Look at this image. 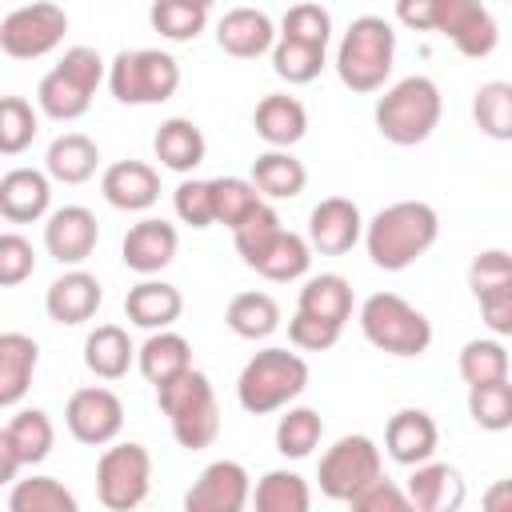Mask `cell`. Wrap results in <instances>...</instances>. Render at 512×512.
<instances>
[{
  "mask_svg": "<svg viewBox=\"0 0 512 512\" xmlns=\"http://www.w3.org/2000/svg\"><path fill=\"white\" fill-rule=\"evenodd\" d=\"M340 332H344L340 324L320 320V316H308V312H292V320H288V340L300 352H328L340 340Z\"/></svg>",
  "mask_w": 512,
  "mask_h": 512,
  "instance_id": "681fc988",
  "label": "cell"
},
{
  "mask_svg": "<svg viewBox=\"0 0 512 512\" xmlns=\"http://www.w3.org/2000/svg\"><path fill=\"white\" fill-rule=\"evenodd\" d=\"M364 236V216L356 208V200L348 196H324L312 212H308V248L320 256H344L360 244Z\"/></svg>",
  "mask_w": 512,
  "mask_h": 512,
  "instance_id": "2e32d148",
  "label": "cell"
},
{
  "mask_svg": "<svg viewBox=\"0 0 512 512\" xmlns=\"http://www.w3.org/2000/svg\"><path fill=\"white\" fill-rule=\"evenodd\" d=\"M376 476H384V460H380V448L372 436L364 432H348L340 436L324 456H320V492L328 500H340L348 504L364 484H372Z\"/></svg>",
  "mask_w": 512,
  "mask_h": 512,
  "instance_id": "30bf717a",
  "label": "cell"
},
{
  "mask_svg": "<svg viewBox=\"0 0 512 512\" xmlns=\"http://www.w3.org/2000/svg\"><path fill=\"white\" fill-rule=\"evenodd\" d=\"M500 284H512V256L504 248H484L480 256H472V264H468L472 296H480L488 288H500Z\"/></svg>",
  "mask_w": 512,
  "mask_h": 512,
  "instance_id": "f907efd6",
  "label": "cell"
},
{
  "mask_svg": "<svg viewBox=\"0 0 512 512\" xmlns=\"http://www.w3.org/2000/svg\"><path fill=\"white\" fill-rule=\"evenodd\" d=\"M68 32V12L52 0L20 4L0 20V52L12 60H40L60 48Z\"/></svg>",
  "mask_w": 512,
  "mask_h": 512,
  "instance_id": "8fae6325",
  "label": "cell"
},
{
  "mask_svg": "<svg viewBox=\"0 0 512 512\" xmlns=\"http://www.w3.org/2000/svg\"><path fill=\"white\" fill-rule=\"evenodd\" d=\"M152 488V456L136 440H112L96 460V496L112 512L140 508Z\"/></svg>",
  "mask_w": 512,
  "mask_h": 512,
  "instance_id": "9c48e42d",
  "label": "cell"
},
{
  "mask_svg": "<svg viewBox=\"0 0 512 512\" xmlns=\"http://www.w3.org/2000/svg\"><path fill=\"white\" fill-rule=\"evenodd\" d=\"M96 168H100V148L84 132H64L44 152V172L56 184H84L96 176Z\"/></svg>",
  "mask_w": 512,
  "mask_h": 512,
  "instance_id": "f1b7e54d",
  "label": "cell"
},
{
  "mask_svg": "<svg viewBox=\"0 0 512 512\" xmlns=\"http://www.w3.org/2000/svg\"><path fill=\"white\" fill-rule=\"evenodd\" d=\"M468 416L484 432H508L512 428V384L508 380L468 384Z\"/></svg>",
  "mask_w": 512,
  "mask_h": 512,
  "instance_id": "7bdbcfd3",
  "label": "cell"
},
{
  "mask_svg": "<svg viewBox=\"0 0 512 512\" xmlns=\"http://www.w3.org/2000/svg\"><path fill=\"white\" fill-rule=\"evenodd\" d=\"M40 128L36 108L24 96H0V156H20L32 148Z\"/></svg>",
  "mask_w": 512,
  "mask_h": 512,
  "instance_id": "f6af8a7d",
  "label": "cell"
},
{
  "mask_svg": "<svg viewBox=\"0 0 512 512\" xmlns=\"http://www.w3.org/2000/svg\"><path fill=\"white\" fill-rule=\"evenodd\" d=\"M104 80H108V92L120 104L148 108V104H164V100L176 96L180 64H176L172 52H160V48H124L108 64Z\"/></svg>",
  "mask_w": 512,
  "mask_h": 512,
  "instance_id": "ba28073f",
  "label": "cell"
},
{
  "mask_svg": "<svg viewBox=\"0 0 512 512\" xmlns=\"http://www.w3.org/2000/svg\"><path fill=\"white\" fill-rule=\"evenodd\" d=\"M476 304H480V316H484V324H488L492 336H500V340L512 336V284H500V288L480 292Z\"/></svg>",
  "mask_w": 512,
  "mask_h": 512,
  "instance_id": "f5cc1de1",
  "label": "cell"
},
{
  "mask_svg": "<svg viewBox=\"0 0 512 512\" xmlns=\"http://www.w3.org/2000/svg\"><path fill=\"white\" fill-rule=\"evenodd\" d=\"M100 192L120 212H148L160 200V172L144 160H116L104 168Z\"/></svg>",
  "mask_w": 512,
  "mask_h": 512,
  "instance_id": "7402d4cb",
  "label": "cell"
},
{
  "mask_svg": "<svg viewBox=\"0 0 512 512\" xmlns=\"http://www.w3.org/2000/svg\"><path fill=\"white\" fill-rule=\"evenodd\" d=\"M508 500H512V488H508V480H500V484L488 492V500H484V504L496 512V508H500V504H508Z\"/></svg>",
  "mask_w": 512,
  "mask_h": 512,
  "instance_id": "9f6ffc18",
  "label": "cell"
},
{
  "mask_svg": "<svg viewBox=\"0 0 512 512\" xmlns=\"http://www.w3.org/2000/svg\"><path fill=\"white\" fill-rule=\"evenodd\" d=\"M436 8H440V0H396V20L412 32H432Z\"/></svg>",
  "mask_w": 512,
  "mask_h": 512,
  "instance_id": "db71d44e",
  "label": "cell"
},
{
  "mask_svg": "<svg viewBox=\"0 0 512 512\" xmlns=\"http://www.w3.org/2000/svg\"><path fill=\"white\" fill-rule=\"evenodd\" d=\"M40 344L28 332H0V408H16L36 376Z\"/></svg>",
  "mask_w": 512,
  "mask_h": 512,
  "instance_id": "83f0119b",
  "label": "cell"
},
{
  "mask_svg": "<svg viewBox=\"0 0 512 512\" xmlns=\"http://www.w3.org/2000/svg\"><path fill=\"white\" fill-rule=\"evenodd\" d=\"M180 312H184L180 288L168 284V280H156V276H144V280L132 284L128 296H124V316H128L136 328H148V332L172 328V324L180 320Z\"/></svg>",
  "mask_w": 512,
  "mask_h": 512,
  "instance_id": "484cf974",
  "label": "cell"
},
{
  "mask_svg": "<svg viewBox=\"0 0 512 512\" xmlns=\"http://www.w3.org/2000/svg\"><path fill=\"white\" fill-rule=\"evenodd\" d=\"M172 208L180 216V224L188 228H212L216 224V208H212V184L208 180H196V176H184L172 192Z\"/></svg>",
  "mask_w": 512,
  "mask_h": 512,
  "instance_id": "7dc6e473",
  "label": "cell"
},
{
  "mask_svg": "<svg viewBox=\"0 0 512 512\" xmlns=\"http://www.w3.org/2000/svg\"><path fill=\"white\" fill-rule=\"evenodd\" d=\"M8 508L12 512H76L80 500L56 476H28V480L12 484Z\"/></svg>",
  "mask_w": 512,
  "mask_h": 512,
  "instance_id": "f35d334b",
  "label": "cell"
},
{
  "mask_svg": "<svg viewBox=\"0 0 512 512\" xmlns=\"http://www.w3.org/2000/svg\"><path fill=\"white\" fill-rule=\"evenodd\" d=\"M408 492V504L420 508V512H456L464 504V476L456 464H444V460H420L412 464V476L404 484Z\"/></svg>",
  "mask_w": 512,
  "mask_h": 512,
  "instance_id": "ffe728a7",
  "label": "cell"
},
{
  "mask_svg": "<svg viewBox=\"0 0 512 512\" xmlns=\"http://www.w3.org/2000/svg\"><path fill=\"white\" fill-rule=\"evenodd\" d=\"M252 272H260L264 280H276V284H288V280H300V276H308V264H312V248H308V240L300 236V232H292V228H276L248 260H244Z\"/></svg>",
  "mask_w": 512,
  "mask_h": 512,
  "instance_id": "cb8c5ba5",
  "label": "cell"
},
{
  "mask_svg": "<svg viewBox=\"0 0 512 512\" xmlns=\"http://www.w3.org/2000/svg\"><path fill=\"white\" fill-rule=\"evenodd\" d=\"M136 368L148 384H168L172 376H180L184 368H192V344L172 332V328H156L140 348H136Z\"/></svg>",
  "mask_w": 512,
  "mask_h": 512,
  "instance_id": "4dcf8cb0",
  "label": "cell"
},
{
  "mask_svg": "<svg viewBox=\"0 0 512 512\" xmlns=\"http://www.w3.org/2000/svg\"><path fill=\"white\" fill-rule=\"evenodd\" d=\"M440 112H444V96H440L436 80L432 76H404L392 88H384V96L376 100L372 120H376V132L388 144L416 148L436 132Z\"/></svg>",
  "mask_w": 512,
  "mask_h": 512,
  "instance_id": "7a4b0ae2",
  "label": "cell"
},
{
  "mask_svg": "<svg viewBox=\"0 0 512 512\" xmlns=\"http://www.w3.org/2000/svg\"><path fill=\"white\" fill-rule=\"evenodd\" d=\"M136 364V344L120 324H96L84 340V368L100 380H120Z\"/></svg>",
  "mask_w": 512,
  "mask_h": 512,
  "instance_id": "f546056e",
  "label": "cell"
},
{
  "mask_svg": "<svg viewBox=\"0 0 512 512\" xmlns=\"http://www.w3.org/2000/svg\"><path fill=\"white\" fill-rule=\"evenodd\" d=\"M248 500L256 504V512H308L312 508V488L300 472L272 468L256 480V492Z\"/></svg>",
  "mask_w": 512,
  "mask_h": 512,
  "instance_id": "8d00e7d4",
  "label": "cell"
},
{
  "mask_svg": "<svg viewBox=\"0 0 512 512\" xmlns=\"http://www.w3.org/2000/svg\"><path fill=\"white\" fill-rule=\"evenodd\" d=\"M16 472H20V460H16V448H12V440H8V432L0 428V484H12V480H16Z\"/></svg>",
  "mask_w": 512,
  "mask_h": 512,
  "instance_id": "11a10c76",
  "label": "cell"
},
{
  "mask_svg": "<svg viewBox=\"0 0 512 512\" xmlns=\"http://www.w3.org/2000/svg\"><path fill=\"white\" fill-rule=\"evenodd\" d=\"M208 184H212L216 224H224V228H236L248 212H256V208L264 204V196L256 192V184L244 180V176H216V180H208Z\"/></svg>",
  "mask_w": 512,
  "mask_h": 512,
  "instance_id": "ee69618b",
  "label": "cell"
},
{
  "mask_svg": "<svg viewBox=\"0 0 512 512\" xmlns=\"http://www.w3.org/2000/svg\"><path fill=\"white\" fill-rule=\"evenodd\" d=\"M184 4H192V8H204V12H208V8L216 4V0H184Z\"/></svg>",
  "mask_w": 512,
  "mask_h": 512,
  "instance_id": "6f0895ef",
  "label": "cell"
},
{
  "mask_svg": "<svg viewBox=\"0 0 512 512\" xmlns=\"http://www.w3.org/2000/svg\"><path fill=\"white\" fill-rule=\"evenodd\" d=\"M216 44L220 52L236 56V60H256L264 52H272L276 44V24L264 8H228L216 24Z\"/></svg>",
  "mask_w": 512,
  "mask_h": 512,
  "instance_id": "44dd1931",
  "label": "cell"
},
{
  "mask_svg": "<svg viewBox=\"0 0 512 512\" xmlns=\"http://www.w3.org/2000/svg\"><path fill=\"white\" fill-rule=\"evenodd\" d=\"M36 272V248L20 232H0V288H16Z\"/></svg>",
  "mask_w": 512,
  "mask_h": 512,
  "instance_id": "c3c4849f",
  "label": "cell"
},
{
  "mask_svg": "<svg viewBox=\"0 0 512 512\" xmlns=\"http://www.w3.org/2000/svg\"><path fill=\"white\" fill-rule=\"evenodd\" d=\"M96 240H100V224L96 212L84 204H64L44 220V252L64 268L84 264L96 252Z\"/></svg>",
  "mask_w": 512,
  "mask_h": 512,
  "instance_id": "5bb4252c",
  "label": "cell"
},
{
  "mask_svg": "<svg viewBox=\"0 0 512 512\" xmlns=\"http://www.w3.org/2000/svg\"><path fill=\"white\" fill-rule=\"evenodd\" d=\"M100 300H104L100 280L76 264V268H68L64 276H56V280L48 284V292H44V312H48L52 324L76 328V324H84V320L96 316Z\"/></svg>",
  "mask_w": 512,
  "mask_h": 512,
  "instance_id": "ac0fdd59",
  "label": "cell"
},
{
  "mask_svg": "<svg viewBox=\"0 0 512 512\" xmlns=\"http://www.w3.org/2000/svg\"><path fill=\"white\" fill-rule=\"evenodd\" d=\"M152 152L156 160L168 168V172H180V176H192L200 164H204V152H208V140L200 132L196 120L188 116H168L156 136H152Z\"/></svg>",
  "mask_w": 512,
  "mask_h": 512,
  "instance_id": "4316f807",
  "label": "cell"
},
{
  "mask_svg": "<svg viewBox=\"0 0 512 512\" xmlns=\"http://www.w3.org/2000/svg\"><path fill=\"white\" fill-rule=\"evenodd\" d=\"M156 404L168 416L172 440L188 452H200L208 444H216L220 436V404H216V388L200 368H184L180 376H172L168 384L156 388Z\"/></svg>",
  "mask_w": 512,
  "mask_h": 512,
  "instance_id": "3957f363",
  "label": "cell"
},
{
  "mask_svg": "<svg viewBox=\"0 0 512 512\" xmlns=\"http://www.w3.org/2000/svg\"><path fill=\"white\" fill-rule=\"evenodd\" d=\"M352 284L340 276V272H320V276H308L300 296H296V312H308V316H320V320H332V324H348L352 316Z\"/></svg>",
  "mask_w": 512,
  "mask_h": 512,
  "instance_id": "d6a6232c",
  "label": "cell"
},
{
  "mask_svg": "<svg viewBox=\"0 0 512 512\" xmlns=\"http://www.w3.org/2000/svg\"><path fill=\"white\" fill-rule=\"evenodd\" d=\"M440 236V216L432 204L424 200H396L388 208H380L368 224H364V248L372 256L376 268L384 272H404L412 268Z\"/></svg>",
  "mask_w": 512,
  "mask_h": 512,
  "instance_id": "6da1fadb",
  "label": "cell"
},
{
  "mask_svg": "<svg viewBox=\"0 0 512 512\" xmlns=\"http://www.w3.org/2000/svg\"><path fill=\"white\" fill-rule=\"evenodd\" d=\"M308 388V364L300 352L288 348H260L236 380V400L252 416H268L288 408Z\"/></svg>",
  "mask_w": 512,
  "mask_h": 512,
  "instance_id": "5b68a950",
  "label": "cell"
},
{
  "mask_svg": "<svg viewBox=\"0 0 512 512\" xmlns=\"http://www.w3.org/2000/svg\"><path fill=\"white\" fill-rule=\"evenodd\" d=\"M252 496V476L240 460H212L196 484L184 492V508L188 512H240Z\"/></svg>",
  "mask_w": 512,
  "mask_h": 512,
  "instance_id": "9a60e30c",
  "label": "cell"
},
{
  "mask_svg": "<svg viewBox=\"0 0 512 512\" xmlns=\"http://www.w3.org/2000/svg\"><path fill=\"white\" fill-rule=\"evenodd\" d=\"M268 56H272V72L288 84H312L328 64V48L300 44V40H288V36H276Z\"/></svg>",
  "mask_w": 512,
  "mask_h": 512,
  "instance_id": "ab89813d",
  "label": "cell"
},
{
  "mask_svg": "<svg viewBox=\"0 0 512 512\" xmlns=\"http://www.w3.org/2000/svg\"><path fill=\"white\" fill-rule=\"evenodd\" d=\"M284 416L276 420V452L284 456V460H304V456H312L316 448H320V440H324V420H320V412L316 408H308V404H288V408H280Z\"/></svg>",
  "mask_w": 512,
  "mask_h": 512,
  "instance_id": "d590c367",
  "label": "cell"
},
{
  "mask_svg": "<svg viewBox=\"0 0 512 512\" xmlns=\"http://www.w3.org/2000/svg\"><path fill=\"white\" fill-rule=\"evenodd\" d=\"M104 76H108V64L100 60V52L88 44H72V48H64L60 64L52 72H44V80L36 88V104L44 116H52L60 124L80 120L92 108V96Z\"/></svg>",
  "mask_w": 512,
  "mask_h": 512,
  "instance_id": "8992f818",
  "label": "cell"
},
{
  "mask_svg": "<svg viewBox=\"0 0 512 512\" xmlns=\"http://www.w3.org/2000/svg\"><path fill=\"white\" fill-rule=\"evenodd\" d=\"M252 184L264 200H296L308 184V168L292 156V148H268L252 160Z\"/></svg>",
  "mask_w": 512,
  "mask_h": 512,
  "instance_id": "1f68e13d",
  "label": "cell"
},
{
  "mask_svg": "<svg viewBox=\"0 0 512 512\" xmlns=\"http://www.w3.org/2000/svg\"><path fill=\"white\" fill-rule=\"evenodd\" d=\"M52 208V180L40 168H12L0 176V216L8 224L44 220Z\"/></svg>",
  "mask_w": 512,
  "mask_h": 512,
  "instance_id": "603a6c76",
  "label": "cell"
},
{
  "mask_svg": "<svg viewBox=\"0 0 512 512\" xmlns=\"http://www.w3.org/2000/svg\"><path fill=\"white\" fill-rule=\"evenodd\" d=\"M360 332L372 348L400 360L424 356L432 344V320L416 304H408L400 292H372L360 304Z\"/></svg>",
  "mask_w": 512,
  "mask_h": 512,
  "instance_id": "52a82bcc",
  "label": "cell"
},
{
  "mask_svg": "<svg viewBox=\"0 0 512 512\" xmlns=\"http://www.w3.org/2000/svg\"><path fill=\"white\" fill-rule=\"evenodd\" d=\"M148 24H152V32H160L164 40L188 44V40H196V36L208 28V12H204V8H192V4H184V0H152Z\"/></svg>",
  "mask_w": 512,
  "mask_h": 512,
  "instance_id": "b9f144b4",
  "label": "cell"
},
{
  "mask_svg": "<svg viewBox=\"0 0 512 512\" xmlns=\"http://www.w3.org/2000/svg\"><path fill=\"white\" fill-rule=\"evenodd\" d=\"M456 372L464 384H492V380H508V348L500 336L488 340H468L456 356Z\"/></svg>",
  "mask_w": 512,
  "mask_h": 512,
  "instance_id": "74e56055",
  "label": "cell"
},
{
  "mask_svg": "<svg viewBox=\"0 0 512 512\" xmlns=\"http://www.w3.org/2000/svg\"><path fill=\"white\" fill-rule=\"evenodd\" d=\"M396 64V28L384 16H356L336 44V76L352 92H380Z\"/></svg>",
  "mask_w": 512,
  "mask_h": 512,
  "instance_id": "277c9868",
  "label": "cell"
},
{
  "mask_svg": "<svg viewBox=\"0 0 512 512\" xmlns=\"http://www.w3.org/2000/svg\"><path fill=\"white\" fill-rule=\"evenodd\" d=\"M432 32H440L468 60H484L500 44V24L484 0H440Z\"/></svg>",
  "mask_w": 512,
  "mask_h": 512,
  "instance_id": "7c38bea8",
  "label": "cell"
},
{
  "mask_svg": "<svg viewBox=\"0 0 512 512\" xmlns=\"http://www.w3.org/2000/svg\"><path fill=\"white\" fill-rule=\"evenodd\" d=\"M472 120L492 140H512V84L488 80L472 96Z\"/></svg>",
  "mask_w": 512,
  "mask_h": 512,
  "instance_id": "60d3db41",
  "label": "cell"
},
{
  "mask_svg": "<svg viewBox=\"0 0 512 512\" xmlns=\"http://www.w3.org/2000/svg\"><path fill=\"white\" fill-rule=\"evenodd\" d=\"M176 248H180V232L176 224L160 220V216H144L136 220L124 240H120V260L124 268H132L136 276H156L164 272L172 260H176Z\"/></svg>",
  "mask_w": 512,
  "mask_h": 512,
  "instance_id": "e0dca14e",
  "label": "cell"
},
{
  "mask_svg": "<svg viewBox=\"0 0 512 512\" xmlns=\"http://www.w3.org/2000/svg\"><path fill=\"white\" fill-rule=\"evenodd\" d=\"M252 128L268 148H292L308 132V108L288 92H268L252 112Z\"/></svg>",
  "mask_w": 512,
  "mask_h": 512,
  "instance_id": "d4e9b609",
  "label": "cell"
},
{
  "mask_svg": "<svg viewBox=\"0 0 512 512\" xmlns=\"http://www.w3.org/2000/svg\"><path fill=\"white\" fill-rule=\"evenodd\" d=\"M356 512H408V492L400 484H392L388 476H376L372 484H364L352 500H348Z\"/></svg>",
  "mask_w": 512,
  "mask_h": 512,
  "instance_id": "816d5d0a",
  "label": "cell"
},
{
  "mask_svg": "<svg viewBox=\"0 0 512 512\" xmlns=\"http://www.w3.org/2000/svg\"><path fill=\"white\" fill-rule=\"evenodd\" d=\"M384 448L396 464L412 468L420 460H432L440 448V428L424 408H400L384 424Z\"/></svg>",
  "mask_w": 512,
  "mask_h": 512,
  "instance_id": "d6986e66",
  "label": "cell"
},
{
  "mask_svg": "<svg viewBox=\"0 0 512 512\" xmlns=\"http://www.w3.org/2000/svg\"><path fill=\"white\" fill-rule=\"evenodd\" d=\"M8 440L16 448V460L20 468H36L52 456V444H56V428H52V416L44 408H20L12 420H8Z\"/></svg>",
  "mask_w": 512,
  "mask_h": 512,
  "instance_id": "e575fe53",
  "label": "cell"
},
{
  "mask_svg": "<svg viewBox=\"0 0 512 512\" xmlns=\"http://www.w3.org/2000/svg\"><path fill=\"white\" fill-rule=\"evenodd\" d=\"M276 36L328 48V40H332V16H328V8L308 4V0H304V4H292V8L280 16V32H276Z\"/></svg>",
  "mask_w": 512,
  "mask_h": 512,
  "instance_id": "bcb514c9",
  "label": "cell"
},
{
  "mask_svg": "<svg viewBox=\"0 0 512 512\" xmlns=\"http://www.w3.org/2000/svg\"><path fill=\"white\" fill-rule=\"evenodd\" d=\"M224 324L240 340H268L280 328V304L268 292H236L224 308Z\"/></svg>",
  "mask_w": 512,
  "mask_h": 512,
  "instance_id": "836d02e7",
  "label": "cell"
},
{
  "mask_svg": "<svg viewBox=\"0 0 512 512\" xmlns=\"http://www.w3.org/2000/svg\"><path fill=\"white\" fill-rule=\"evenodd\" d=\"M64 424L68 432L80 440V444H92V448H104L120 436L124 428V404L112 388L104 384H92V388H76L64 404Z\"/></svg>",
  "mask_w": 512,
  "mask_h": 512,
  "instance_id": "4fadbf2b",
  "label": "cell"
}]
</instances>
